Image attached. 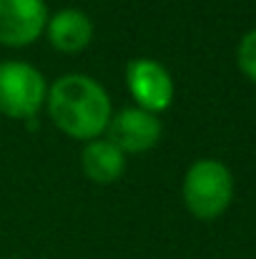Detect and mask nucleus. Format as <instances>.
I'll use <instances>...</instances> for the list:
<instances>
[{"label":"nucleus","instance_id":"f257e3e1","mask_svg":"<svg viewBox=\"0 0 256 259\" xmlns=\"http://www.w3.org/2000/svg\"><path fill=\"white\" fill-rule=\"evenodd\" d=\"M45 108L58 131L83 144L100 139L113 116L108 91L85 73H66L56 78L48 86Z\"/></svg>","mask_w":256,"mask_h":259},{"label":"nucleus","instance_id":"f03ea898","mask_svg":"<svg viewBox=\"0 0 256 259\" xmlns=\"http://www.w3.org/2000/svg\"><path fill=\"white\" fill-rule=\"evenodd\" d=\"M181 196L196 219H219L234 201V174L219 159H198L183 176Z\"/></svg>","mask_w":256,"mask_h":259},{"label":"nucleus","instance_id":"7ed1b4c3","mask_svg":"<svg viewBox=\"0 0 256 259\" xmlns=\"http://www.w3.org/2000/svg\"><path fill=\"white\" fill-rule=\"evenodd\" d=\"M48 81L25 61L0 63V113L15 121H30L45 106Z\"/></svg>","mask_w":256,"mask_h":259},{"label":"nucleus","instance_id":"20e7f679","mask_svg":"<svg viewBox=\"0 0 256 259\" xmlns=\"http://www.w3.org/2000/svg\"><path fill=\"white\" fill-rule=\"evenodd\" d=\"M126 86L133 103L151 113L169 111L176 96L173 76L169 73V68L148 56H138L126 63Z\"/></svg>","mask_w":256,"mask_h":259},{"label":"nucleus","instance_id":"39448f33","mask_svg":"<svg viewBox=\"0 0 256 259\" xmlns=\"http://www.w3.org/2000/svg\"><path fill=\"white\" fill-rule=\"evenodd\" d=\"M164 126L159 113H151L141 106H126L111 116L106 128V139L116 144L126 156L128 154H146L161 141Z\"/></svg>","mask_w":256,"mask_h":259},{"label":"nucleus","instance_id":"423d86ee","mask_svg":"<svg viewBox=\"0 0 256 259\" xmlns=\"http://www.w3.org/2000/svg\"><path fill=\"white\" fill-rule=\"evenodd\" d=\"M48 23L45 0H0V46L28 48L43 33Z\"/></svg>","mask_w":256,"mask_h":259},{"label":"nucleus","instance_id":"0eeeda50","mask_svg":"<svg viewBox=\"0 0 256 259\" xmlns=\"http://www.w3.org/2000/svg\"><path fill=\"white\" fill-rule=\"evenodd\" d=\"M45 35H48V43L58 53L76 56V53H83L85 48L93 43L95 25H93L90 15L83 13V10H78V8H63V10L48 15Z\"/></svg>","mask_w":256,"mask_h":259},{"label":"nucleus","instance_id":"6e6552de","mask_svg":"<svg viewBox=\"0 0 256 259\" xmlns=\"http://www.w3.org/2000/svg\"><path fill=\"white\" fill-rule=\"evenodd\" d=\"M81 169L85 179H90L93 184H100V186L116 184L126 174V154L116 144H111L106 136L85 141L81 151Z\"/></svg>","mask_w":256,"mask_h":259},{"label":"nucleus","instance_id":"1a4fd4ad","mask_svg":"<svg viewBox=\"0 0 256 259\" xmlns=\"http://www.w3.org/2000/svg\"><path fill=\"white\" fill-rule=\"evenodd\" d=\"M236 63H239L241 73L256 83V28L241 38V43L236 48Z\"/></svg>","mask_w":256,"mask_h":259}]
</instances>
